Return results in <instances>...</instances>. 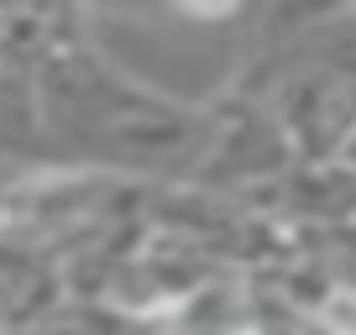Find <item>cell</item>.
<instances>
[{
	"label": "cell",
	"instance_id": "cell-1",
	"mask_svg": "<svg viewBox=\"0 0 356 335\" xmlns=\"http://www.w3.org/2000/svg\"><path fill=\"white\" fill-rule=\"evenodd\" d=\"M325 325L335 335H356V293H330L325 299Z\"/></svg>",
	"mask_w": 356,
	"mask_h": 335
}]
</instances>
